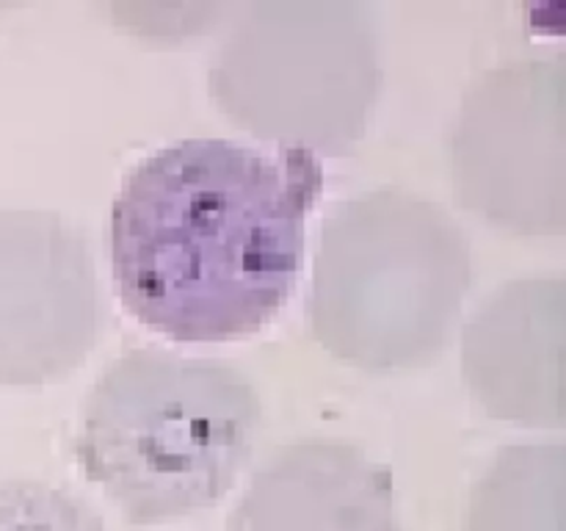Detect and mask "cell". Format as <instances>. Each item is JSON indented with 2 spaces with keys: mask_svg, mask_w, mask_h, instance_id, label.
Returning <instances> with one entry per match:
<instances>
[{
  "mask_svg": "<svg viewBox=\"0 0 566 531\" xmlns=\"http://www.w3.org/2000/svg\"><path fill=\"white\" fill-rule=\"evenodd\" d=\"M470 282V238L440 202L403 186L370 188L321 227L310 330L354 368H423L451 343Z\"/></svg>",
  "mask_w": 566,
  "mask_h": 531,
  "instance_id": "obj_3",
  "label": "cell"
},
{
  "mask_svg": "<svg viewBox=\"0 0 566 531\" xmlns=\"http://www.w3.org/2000/svg\"><path fill=\"white\" fill-rule=\"evenodd\" d=\"M566 61L536 55L490 66L464 88L448 127L453 194L517 236L566 227Z\"/></svg>",
  "mask_w": 566,
  "mask_h": 531,
  "instance_id": "obj_5",
  "label": "cell"
},
{
  "mask_svg": "<svg viewBox=\"0 0 566 531\" xmlns=\"http://www.w3.org/2000/svg\"><path fill=\"white\" fill-rule=\"evenodd\" d=\"M227 531H398L392 473L343 437L282 442L247 481Z\"/></svg>",
  "mask_w": 566,
  "mask_h": 531,
  "instance_id": "obj_8",
  "label": "cell"
},
{
  "mask_svg": "<svg viewBox=\"0 0 566 531\" xmlns=\"http://www.w3.org/2000/svg\"><path fill=\"white\" fill-rule=\"evenodd\" d=\"M464 531H564V446L517 442L470 492Z\"/></svg>",
  "mask_w": 566,
  "mask_h": 531,
  "instance_id": "obj_9",
  "label": "cell"
},
{
  "mask_svg": "<svg viewBox=\"0 0 566 531\" xmlns=\"http://www.w3.org/2000/svg\"><path fill=\"white\" fill-rule=\"evenodd\" d=\"M321 186V160L304 149L265 155L210 136L155 149L111 205V271L125 310L180 343L260 332L296 288Z\"/></svg>",
  "mask_w": 566,
  "mask_h": 531,
  "instance_id": "obj_1",
  "label": "cell"
},
{
  "mask_svg": "<svg viewBox=\"0 0 566 531\" xmlns=\"http://www.w3.org/2000/svg\"><path fill=\"white\" fill-rule=\"evenodd\" d=\"M99 282L86 236L44 208H0V385L39 387L86 363Z\"/></svg>",
  "mask_w": 566,
  "mask_h": 531,
  "instance_id": "obj_6",
  "label": "cell"
},
{
  "mask_svg": "<svg viewBox=\"0 0 566 531\" xmlns=\"http://www.w3.org/2000/svg\"><path fill=\"white\" fill-rule=\"evenodd\" d=\"M381 81L374 20L354 0L249 3L208 66L210 97L227 119L315 158L365 136Z\"/></svg>",
  "mask_w": 566,
  "mask_h": 531,
  "instance_id": "obj_4",
  "label": "cell"
},
{
  "mask_svg": "<svg viewBox=\"0 0 566 531\" xmlns=\"http://www.w3.org/2000/svg\"><path fill=\"white\" fill-rule=\"evenodd\" d=\"M462 371L492 418L564 426V277L497 288L462 332Z\"/></svg>",
  "mask_w": 566,
  "mask_h": 531,
  "instance_id": "obj_7",
  "label": "cell"
},
{
  "mask_svg": "<svg viewBox=\"0 0 566 531\" xmlns=\"http://www.w3.org/2000/svg\"><path fill=\"white\" fill-rule=\"evenodd\" d=\"M0 531H105L103 518L61 487L0 479Z\"/></svg>",
  "mask_w": 566,
  "mask_h": 531,
  "instance_id": "obj_10",
  "label": "cell"
},
{
  "mask_svg": "<svg viewBox=\"0 0 566 531\" xmlns=\"http://www.w3.org/2000/svg\"><path fill=\"white\" fill-rule=\"evenodd\" d=\"M260 426L263 402L241 368L147 343L88 387L75 457L127 523H175L232 490Z\"/></svg>",
  "mask_w": 566,
  "mask_h": 531,
  "instance_id": "obj_2",
  "label": "cell"
}]
</instances>
